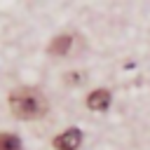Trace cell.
Returning a JSON list of instances; mask_svg holds the SVG:
<instances>
[{"label":"cell","instance_id":"cell-5","mask_svg":"<svg viewBox=\"0 0 150 150\" xmlns=\"http://www.w3.org/2000/svg\"><path fill=\"white\" fill-rule=\"evenodd\" d=\"M0 150H23L19 136L14 134H0Z\"/></svg>","mask_w":150,"mask_h":150},{"label":"cell","instance_id":"cell-3","mask_svg":"<svg viewBox=\"0 0 150 150\" xmlns=\"http://www.w3.org/2000/svg\"><path fill=\"white\" fill-rule=\"evenodd\" d=\"M87 105L91 110H105L110 105V91L108 89H94L89 96H87Z\"/></svg>","mask_w":150,"mask_h":150},{"label":"cell","instance_id":"cell-4","mask_svg":"<svg viewBox=\"0 0 150 150\" xmlns=\"http://www.w3.org/2000/svg\"><path fill=\"white\" fill-rule=\"evenodd\" d=\"M70 47H73V38L70 35H56L52 42H49V54H59V56H63V54H68L70 52Z\"/></svg>","mask_w":150,"mask_h":150},{"label":"cell","instance_id":"cell-2","mask_svg":"<svg viewBox=\"0 0 150 150\" xmlns=\"http://www.w3.org/2000/svg\"><path fill=\"white\" fill-rule=\"evenodd\" d=\"M80 143H82V131L80 129H66L54 138L56 150H77Z\"/></svg>","mask_w":150,"mask_h":150},{"label":"cell","instance_id":"cell-1","mask_svg":"<svg viewBox=\"0 0 150 150\" xmlns=\"http://www.w3.org/2000/svg\"><path fill=\"white\" fill-rule=\"evenodd\" d=\"M47 98L33 87H21L9 94V110L19 120H38L47 112Z\"/></svg>","mask_w":150,"mask_h":150}]
</instances>
